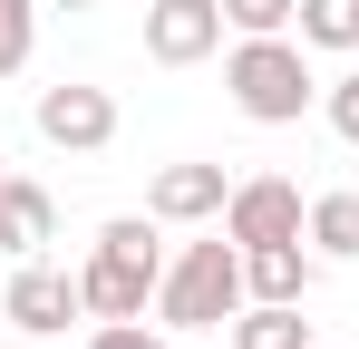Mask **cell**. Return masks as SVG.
<instances>
[{"label":"cell","instance_id":"cell-2","mask_svg":"<svg viewBox=\"0 0 359 349\" xmlns=\"http://www.w3.org/2000/svg\"><path fill=\"white\" fill-rule=\"evenodd\" d=\"M224 88H233V107L252 116V126H301V107L320 97V88H311V58H301L292 29H272V39H233Z\"/></svg>","mask_w":359,"mask_h":349},{"label":"cell","instance_id":"cell-8","mask_svg":"<svg viewBox=\"0 0 359 349\" xmlns=\"http://www.w3.org/2000/svg\"><path fill=\"white\" fill-rule=\"evenodd\" d=\"M224 204H233V174L224 165H165L146 184V214L156 224H224Z\"/></svg>","mask_w":359,"mask_h":349},{"label":"cell","instance_id":"cell-15","mask_svg":"<svg viewBox=\"0 0 359 349\" xmlns=\"http://www.w3.org/2000/svg\"><path fill=\"white\" fill-rule=\"evenodd\" d=\"M301 0H224V29L233 39H272V29H292Z\"/></svg>","mask_w":359,"mask_h":349},{"label":"cell","instance_id":"cell-5","mask_svg":"<svg viewBox=\"0 0 359 349\" xmlns=\"http://www.w3.org/2000/svg\"><path fill=\"white\" fill-rule=\"evenodd\" d=\"M224 49V0H146V58L156 68H194Z\"/></svg>","mask_w":359,"mask_h":349},{"label":"cell","instance_id":"cell-13","mask_svg":"<svg viewBox=\"0 0 359 349\" xmlns=\"http://www.w3.org/2000/svg\"><path fill=\"white\" fill-rule=\"evenodd\" d=\"M301 49H359V0H301Z\"/></svg>","mask_w":359,"mask_h":349},{"label":"cell","instance_id":"cell-17","mask_svg":"<svg viewBox=\"0 0 359 349\" xmlns=\"http://www.w3.org/2000/svg\"><path fill=\"white\" fill-rule=\"evenodd\" d=\"M330 126H340V146H359V78L330 88Z\"/></svg>","mask_w":359,"mask_h":349},{"label":"cell","instance_id":"cell-16","mask_svg":"<svg viewBox=\"0 0 359 349\" xmlns=\"http://www.w3.org/2000/svg\"><path fill=\"white\" fill-rule=\"evenodd\" d=\"M88 349H165V330H146V320H97Z\"/></svg>","mask_w":359,"mask_h":349},{"label":"cell","instance_id":"cell-19","mask_svg":"<svg viewBox=\"0 0 359 349\" xmlns=\"http://www.w3.org/2000/svg\"><path fill=\"white\" fill-rule=\"evenodd\" d=\"M0 194H10V165H0Z\"/></svg>","mask_w":359,"mask_h":349},{"label":"cell","instance_id":"cell-6","mask_svg":"<svg viewBox=\"0 0 359 349\" xmlns=\"http://www.w3.org/2000/svg\"><path fill=\"white\" fill-rule=\"evenodd\" d=\"M78 310H88V301H78V272H49V262H20L10 291H0V320H20L29 340H59Z\"/></svg>","mask_w":359,"mask_h":349},{"label":"cell","instance_id":"cell-9","mask_svg":"<svg viewBox=\"0 0 359 349\" xmlns=\"http://www.w3.org/2000/svg\"><path fill=\"white\" fill-rule=\"evenodd\" d=\"M59 233V204H49V184H29V174H10V194H0V252H39Z\"/></svg>","mask_w":359,"mask_h":349},{"label":"cell","instance_id":"cell-4","mask_svg":"<svg viewBox=\"0 0 359 349\" xmlns=\"http://www.w3.org/2000/svg\"><path fill=\"white\" fill-rule=\"evenodd\" d=\"M301 224H311V204H301L292 174H243L233 204H224V233H233L243 252L252 242H301Z\"/></svg>","mask_w":359,"mask_h":349},{"label":"cell","instance_id":"cell-18","mask_svg":"<svg viewBox=\"0 0 359 349\" xmlns=\"http://www.w3.org/2000/svg\"><path fill=\"white\" fill-rule=\"evenodd\" d=\"M39 10H97V0H39Z\"/></svg>","mask_w":359,"mask_h":349},{"label":"cell","instance_id":"cell-14","mask_svg":"<svg viewBox=\"0 0 359 349\" xmlns=\"http://www.w3.org/2000/svg\"><path fill=\"white\" fill-rule=\"evenodd\" d=\"M39 49V0H0V78H20Z\"/></svg>","mask_w":359,"mask_h":349},{"label":"cell","instance_id":"cell-1","mask_svg":"<svg viewBox=\"0 0 359 349\" xmlns=\"http://www.w3.org/2000/svg\"><path fill=\"white\" fill-rule=\"evenodd\" d=\"M243 301V242L233 233H214V242H184L175 262H165V282H156V320L165 330H224Z\"/></svg>","mask_w":359,"mask_h":349},{"label":"cell","instance_id":"cell-3","mask_svg":"<svg viewBox=\"0 0 359 349\" xmlns=\"http://www.w3.org/2000/svg\"><path fill=\"white\" fill-rule=\"evenodd\" d=\"M39 136L59 156H107L117 146V97L88 88V78H59V88H39Z\"/></svg>","mask_w":359,"mask_h":349},{"label":"cell","instance_id":"cell-11","mask_svg":"<svg viewBox=\"0 0 359 349\" xmlns=\"http://www.w3.org/2000/svg\"><path fill=\"white\" fill-rule=\"evenodd\" d=\"M233 349H311L301 301H243L233 310Z\"/></svg>","mask_w":359,"mask_h":349},{"label":"cell","instance_id":"cell-7","mask_svg":"<svg viewBox=\"0 0 359 349\" xmlns=\"http://www.w3.org/2000/svg\"><path fill=\"white\" fill-rule=\"evenodd\" d=\"M156 282H165V272H146V262H126V252H88V262H78L88 320H146V310H156Z\"/></svg>","mask_w":359,"mask_h":349},{"label":"cell","instance_id":"cell-12","mask_svg":"<svg viewBox=\"0 0 359 349\" xmlns=\"http://www.w3.org/2000/svg\"><path fill=\"white\" fill-rule=\"evenodd\" d=\"M301 242H311L320 262H359V194H311Z\"/></svg>","mask_w":359,"mask_h":349},{"label":"cell","instance_id":"cell-10","mask_svg":"<svg viewBox=\"0 0 359 349\" xmlns=\"http://www.w3.org/2000/svg\"><path fill=\"white\" fill-rule=\"evenodd\" d=\"M243 291L252 301H311V252L301 242H252L243 252Z\"/></svg>","mask_w":359,"mask_h":349}]
</instances>
